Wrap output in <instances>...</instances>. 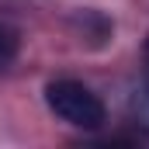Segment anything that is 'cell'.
I'll return each mask as SVG.
<instances>
[{
    "mask_svg": "<svg viewBox=\"0 0 149 149\" xmlns=\"http://www.w3.org/2000/svg\"><path fill=\"white\" fill-rule=\"evenodd\" d=\"M45 104H49V111L59 121H66L73 128H83V132H94V128H101L108 121L104 101L83 80H73V76L49 80L45 83Z\"/></svg>",
    "mask_w": 149,
    "mask_h": 149,
    "instance_id": "cell-1",
    "label": "cell"
},
{
    "mask_svg": "<svg viewBox=\"0 0 149 149\" xmlns=\"http://www.w3.org/2000/svg\"><path fill=\"white\" fill-rule=\"evenodd\" d=\"M17 52H21V35H17L10 24L0 21V70H7V66L17 59Z\"/></svg>",
    "mask_w": 149,
    "mask_h": 149,
    "instance_id": "cell-2",
    "label": "cell"
},
{
    "mask_svg": "<svg viewBox=\"0 0 149 149\" xmlns=\"http://www.w3.org/2000/svg\"><path fill=\"white\" fill-rule=\"evenodd\" d=\"M139 121H142V128L149 132V94L139 101Z\"/></svg>",
    "mask_w": 149,
    "mask_h": 149,
    "instance_id": "cell-3",
    "label": "cell"
}]
</instances>
